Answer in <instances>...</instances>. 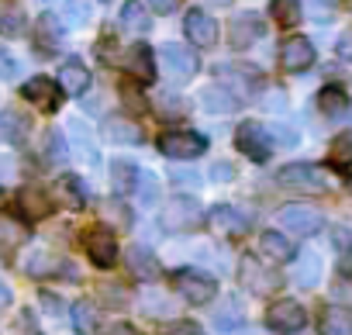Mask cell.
Instances as JSON below:
<instances>
[{
    "label": "cell",
    "mask_w": 352,
    "mask_h": 335,
    "mask_svg": "<svg viewBox=\"0 0 352 335\" xmlns=\"http://www.w3.org/2000/svg\"><path fill=\"white\" fill-rule=\"evenodd\" d=\"M201 218H204V208H201L197 197L176 194V197H169V201L162 204V211H159V228L169 232V235H184V232H194V228L201 225Z\"/></svg>",
    "instance_id": "cell-1"
},
{
    "label": "cell",
    "mask_w": 352,
    "mask_h": 335,
    "mask_svg": "<svg viewBox=\"0 0 352 335\" xmlns=\"http://www.w3.org/2000/svg\"><path fill=\"white\" fill-rule=\"evenodd\" d=\"M159 152L166 159L187 162V159H197V155L208 152V138L201 131H190V128H173V131H162L159 135Z\"/></svg>",
    "instance_id": "cell-2"
},
{
    "label": "cell",
    "mask_w": 352,
    "mask_h": 335,
    "mask_svg": "<svg viewBox=\"0 0 352 335\" xmlns=\"http://www.w3.org/2000/svg\"><path fill=\"white\" fill-rule=\"evenodd\" d=\"M159 59H162V69H166V80H169V83H187V80H194L197 69H201L197 52L187 49V45H180V42H166V45L159 49Z\"/></svg>",
    "instance_id": "cell-3"
},
{
    "label": "cell",
    "mask_w": 352,
    "mask_h": 335,
    "mask_svg": "<svg viewBox=\"0 0 352 335\" xmlns=\"http://www.w3.org/2000/svg\"><path fill=\"white\" fill-rule=\"evenodd\" d=\"M173 290L180 294L184 301H190V304H208V301L218 297V280L201 273V270H194V266H184V270L173 273Z\"/></svg>",
    "instance_id": "cell-4"
},
{
    "label": "cell",
    "mask_w": 352,
    "mask_h": 335,
    "mask_svg": "<svg viewBox=\"0 0 352 335\" xmlns=\"http://www.w3.org/2000/svg\"><path fill=\"white\" fill-rule=\"evenodd\" d=\"M235 149L252 162H266L273 155V135L259 121H242L235 128Z\"/></svg>",
    "instance_id": "cell-5"
},
{
    "label": "cell",
    "mask_w": 352,
    "mask_h": 335,
    "mask_svg": "<svg viewBox=\"0 0 352 335\" xmlns=\"http://www.w3.org/2000/svg\"><path fill=\"white\" fill-rule=\"evenodd\" d=\"M239 280H242V287H245L249 294H256V297H270V294L280 290V273L270 270V266H263L256 256H245V259L239 263Z\"/></svg>",
    "instance_id": "cell-6"
},
{
    "label": "cell",
    "mask_w": 352,
    "mask_h": 335,
    "mask_svg": "<svg viewBox=\"0 0 352 335\" xmlns=\"http://www.w3.org/2000/svg\"><path fill=\"white\" fill-rule=\"evenodd\" d=\"M276 180L287 191H307V194H321L328 187L324 173L318 170V166H311V162H290V166H283V170L276 173Z\"/></svg>",
    "instance_id": "cell-7"
},
{
    "label": "cell",
    "mask_w": 352,
    "mask_h": 335,
    "mask_svg": "<svg viewBox=\"0 0 352 335\" xmlns=\"http://www.w3.org/2000/svg\"><path fill=\"white\" fill-rule=\"evenodd\" d=\"M83 249L90 256V263L97 270H111L118 263V239L107 225H94L87 235H83Z\"/></svg>",
    "instance_id": "cell-8"
},
{
    "label": "cell",
    "mask_w": 352,
    "mask_h": 335,
    "mask_svg": "<svg viewBox=\"0 0 352 335\" xmlns=\"http://www.w3.org/2000/svg\"><path fill=\"white\" fill-rule=\"evenodd\" d=\"M266 35V21L256 14V11H239L232 21H228V45L232 49H252L259 39Z\"/></svg>",
    "instance_id": "cell-9"
},
{
    "label": "cell",
    "mask_w": 352,
    "mask_h": 335,
    "mask_svg": "<svg viewBox=\"0 0 352 335\" xmlns=\"http://www.w3.org/2000/svg\"><path fill=\"white\" fill-rule=\"evenodd\" d=\"M266 325H270L276 335H297V332L307 325V311H304L297 301L283 297V301L270 304V311H266Z\"/></svg>",
    "instance_id": "cell-10"
},
{
    "label": "cell",
    "mask_w": 352,
    "mask_h": 335,
    "mask_svg": "<svg viewBox=\"0 0 352 335\" xmlns=\"http://www.w3.org/2000/svg\"><path fill=\"white\" fill-rule=\"evenodd\" d=\"M280 225H283L287 232L307 239V235L321 232L324 218H321V211L311 208V204H283V208H280Z\"/></svg>",
    "instance_id": "cell-11"
},
{
    "label": "cell",
    "mask_w": 352,
    "mask_h": 335,
    "mask_svg": "<svg viewBox=\"0 0 352 335\" xmlns=\"http://www.w3.org/2000/svg\"><path fill=\"white\" fill-rule=\"evenodd\" d=\"M208 225L221 239H239V235L249 232V215H242L235 204H214L211 215H208Z\"/></svg>",
    "instance_id": "cell-12"
},
{
    "label": "cell",
    "mask_w": 352,
    "mask_h": 335,
    "mask_svg": "<svg viewBox=\"0 0 352 335\" xmlns=\"http://www.w3.org/2000/svg\"><path fill=\"white\" fill-rule=\"evenodd\" d=\"M21 97L42 111H59L63 107V87L52 80V76H32L25 87H21Z\"/></svg>",
    "instance_id": "cell-13"
},
{
    "label": "cell",
    "mask_w": 352,
    "mask_h": 335,
    "mask_svg": "<svg viewBox=\"0 0 352 335\" xmlns=\"http://www.w3.org/2000/svg\"><path fill=\"white\" fill-rule=\"evenodd\" d=\"M314 45H311V39H304V35H294V39H287L283 45H280V66L287 69V73H304V69H311L314 66Z\"/></svg>",
    "instance_id": "cell-14"
},
{
    "label": "cell",
    "mask_w": 352,
    "mask_h": 335,
    "mask_svg": "<svg viewBox=\"0 0 352 335\" xmlns=\"http://www.w3.org/2000/svg\"><path fill=\"white\" fill-rule=\"evenodd\" d=\"M184 32L197 49H214L218 45V21L208 11H187L184 18Z\"/></svg>",
    "instance_id": "cell-15"
},
{
    "label": "cell",
    "mask_w": 352,
    "mask_h": 335,
    "mask_svg": "<svg viewBox=\"0 0 352 335\" xmlns=\"http://www.w3.org/2000/svg\"><path fill=\"white\" fill-rule=\"evenodd\" d=\"M218 76H221V87H232L235 83L242 97L245 94H256L263 87V73L256 66H235V63H228V66H218Z\"/></svg>",
    "instance_id": "cell-16"
},
{
    "label": "cell",
    "mask_w": 352,
    "mask_h": 335,
    "mask_svg": "<svg viewBox=\"0 0 352 335\" xmlns=\"http://www.w3.org/2000/svg\"><path fill=\"white\" fill-rule=\"evenodd\" d=\"M128 270H131V277H138L145 283H152V280L162 277V263L155 259V252L148 246H131L128 249Z\"/></svg>",
    "instance_id": "cell-17"
},
{
    "label": "cell",
    "mask_w": 352,
    "mask_h": 335,
    "mask_svg": "<svg viewBox=\"0 0 352 335\" xmlns=\"http://www.w3.org/2000/svg\"><path fill=\"white\" fill-rule=\"evenodd\" d=\"M32 39H35L38 56H52V52H59V45H63V25H59L52 14H42V18L35 21Z\"/></svg>",
    "instance_id": "cell-18"
},
{
    "label": "cell",
    "mask_w": 352,
    "mask_h": 335,
    "mask_svg": "<svg viewBox=\"0 0 352 335\" xmlns=\"http://www.w3.org/2000/svg\"><path fill=\"white\" fill-rule=\"evenodd\" d=\"M59 87L63 94H76V97L90 90V69L83 66V59H66L59 66Z\"/></svg>",
    "instance_id": "cell-19"
},
{
    "label": "cell",
    "mask_w": 352,
    "mask_h": 335,
    "mask_svg": "<svg viewBox=\"0 0 352 335\" xmlns=\"http://www.w3.org/2000/svg\"><path fill=\"white\" fill-rule=\"evenodd\" d=\"M18 204H21V211H25L32 221H42V218H49V215H52V194H49L45 187H35V184L21 187Z\"/></svg>",
    "instance_id": "cell-20"
},
{
    "label": "cell",
    "mask_w": 352,
    "mask_h": 335,
    "mask_svg": "<svg viewBox=\"0 0 352 335\" xmlns=\"http://www.w3.org/2000/svg\"><path fill=\"white\" fill-rule=\"evenodd\" d=\"M138 180H142V170L128 159H111V187L118 197L124 194H135L138 191Z\"/></svg>",
    "instance_id": "cell-21"
},
{
    "label": "cell",
    "mask_w": 352,
    "mask_h": 335,
    "mask_svg": "<svg viewBox=\"0 0 352 335\" xmlns=\"http://www.w3.org/2000/svg\"><path fill=\"white\" fill-rule=\"evenodd\" d=\"M201 104H204V111H211V114H232V111H239V94H232V90L221 87V83H211V87L201 90Z\"/></svg>",
    "instance_id": "cell-22"
},
{
    "label": "cell",
    "mask_w": 352,
    "mask_h": 335,
    "mask_svg": "<svg viewBox=\"0 0 352 335\" xmlns=\"http://www.w3.org/2000/svg\"><path fill=\"white\" fill-rule=\"evenodd\" d=\"M104 138H111L114 145H138L142 142V125L131 118H107L104 121Z\"/></svg>",
    "instance_id": "cell-23"
},
{
    "label": "cell",
    "mask_w": 352,
    "mask_h": 335,
    "mask_svg": "<svg viewBox=\"0 0 352 335\" xmlns=\"http://www.w3.org/2000/svg\"><path fill=\"white\" fill-rule=\"evenodd\" d=\"M128 73L135 80H142V83H152L155 80V56H152V49L145 42H138V45L128 49Z\"/></svg>",
    "instance_id": "cell-24"
},
{
    "label": "cell",
    "mask_w": 352,
    "mask_h": 335,
    "mask_svg": "<svg viewBox=\"0 0 352 335\" xmlns=\"http://www.w3.org/2000/svg\"><path fill=\"white\" fill-rule=\"evenodd\" d=\"M56 197H59L69 211H80V208L87 204V184H83V177H76V173L59 177V184H56Z\"/></svg>",
    "instance_id": "cell-25"
},
{
    "label": "cell",
    "mask_w": 352,
    "mask_h": 335,
    "mask_svg": "<svg viewBox=\"0 0 352 335\" xmlns=\"http://www.w3.org/2000/svg\"><path fill=\"white\" fill-rule=\"evenodd\" d=\"M318 328H321V335H352V311L342 304H328L321 311Z\"/></svg>",
    "instance_id": "cell-26"
},
{
    "label": "cell",
    "mask_w": 352,
    "mask_h": 335,
    "mask_svg": "<svg viewBox=\"0 0 352 335\" xmlns=\"http://www.w3.org/2000/svg\"><path fill=\"white\" fill-rule=\"evenodd\" d=\"M259 252L266 256V259H273V263H287L290 256H294V246H290V239L287 235H280V232H263L259 235Z\"/></svg>",
    "instance_id": "cell-27"
},
{
    "label": "cell",
    "mask_w": 352,
    "mask_h": 335,
    "mask_svg": "<svg viewBox=\"0 0 352 335\" xmlns=\"http://www.w3.org/2000/svg\"><path fill=\"white\" fill-rule=\"evenodd\" d=\"M0 131H4V138H11L14 145H21L32 135V121L21 111H4V114H0Z\"/></svg>",
    "instance_id": "cell-28"
},
{
    "label": "cell",
    "mask_w": 352,
    "mask_h": 335,
    "mask_svg": "<svg viewBox=\"0 0 352 335\" xmlns=\"http://www.w3.org/2000/svg\"><path fill=\"white\" fill-rule=\"evenodd\" d=\"M121 28H124V32H135V35H145V32L152 28L145 4H138V0H128V4L121 8Z\"/></svg>",
    "instance_id": "cell-29"
},
{
    "label": "cell",
    "mask_w": 352,
    "mask_h": 335,
    "mask_svg": "<svg viewBox=\"0 0 352 335\" xmlns=\"http://www.w3.org/2000/svg\"><path fill=\"white\" fill-rule=\"evenodd\" d=\"M294 280H297V283H300L304 290L318 287V280H321V256H318V252H304V256L297 259Z\"/></svg>",
    "instance_id": "cell-30"
},
{
    "label": "cell",
    "mask_w": 352,
    "mask_h": 335,
    "mask_svg": "<svg viewBox=\"0 0 352 335\" xmlns=\"http://www.w3.org/2000/svg\"><path fill=\"white\" fill-rule=\"evenodd\" d=\"M69 314H73V328H76V335H97V321H100V314H97V307H94L90 301H76Z\"/></svg>",
    "instance_id": "cell-31"
},
{
    "label": "cell",
    "mask_w": 352,
    "mask_h": 335,
    "mask_svg": "<svg viewBox=\"0 0 352 335\" xmlns=\"http://www.w3.org/2000/svg\"><path fill=\"white\" fill-rule=\"evenodd\" d=\"M300 11H304L300 0H270V14H273V21L283 25V28H294V25L300 21Z\"/></svg>",
    "instance_id": "cell-32"
},
{
    "label": "cell",
    "mask_w": 352,
    "mask_h": 335,
    "mask_svg": "<svg viewBox=\"0 0 352 335\" xmlns=\"http://www.w3.org/2000/svg\"><path fill=\"white\" fill-rule=\"evenodd\" d=\"M318 107H321L324 114L338 118V114L349 111V94H345L342 87H324V90L318 94Z\"/></svg>",
    "instance_id": "cell-33"
},
{
    "label": "cell",
    "mask_w": 352,
    "mask_h": 335,
    "mask_svg": "<svg viewBox=\"0 0 352 335\" xmlns=\"http://www.w3.org/2000/svg\"><path fill=\"white\" fill-rule=\"evenodd\" d=\"M28 32V18L21 8H4L0 11V35H8V39H18Z\"/></svg>",
    "instance_id": "cell-34"
},
{
    "label": "cell",
    "mask_w": 352,
    "mask_h": 335,
    "mask_svg": "<svg viewBox=\"0 0 352 335\" xmlns=\"http://www.w3.org/2000/svg\"><path fill=\"white\" fill-rule=\"evenodd\" d=\"M90 18H94V8L87 0H66L59 21H66V28H83V25H90Z\"/></svg>",
    "instance_id": "cell-35"
},
{
    "label": "cell",
    "mask_w": 352,
    "mask_h": 335,
    "mask_svg": "<svg viewBox=\"0 0 352 335\" xmlns=\"http://www.w3.org/2000/svg\"><path fill=\"white\" fill-rule=\"evenodd\" d=\"M328 155H331V162H338V166H352V131H338V135L331 138Z\"/></svg>",
    "instance_id": "cell-36"
},
{
    "label": "cell",
    "mask_w": 352,
    "mask_h": 335,
    "mask_svg": "<svg viewBox=\"0 0 352 335\" xmlns=\"http://www.w3.org/2000/svg\"><path fill=\"white\" fill-rule=\"evenodd\" d=\"M45 159L52 166H59V162L69 159V145H66V135L63 131H49V138H45Z\"/></svg>",
    "instance_id": "cell-37"
},
{
    "label": "cell",
    "mask_w": 352,
    "mask_h": 335,
    "mask_svg": "<svg viewBox=\"0 0 352 335\" xmlns=\"http://www.w3.org/2000/svg\"><path fill=\"white\" fill-rule=\"evenodd\" d=\"M69 128H73V145H76V152H87V162H97V159H100V152H97L94 138L87 135V128H83L80 121H73Z\"/></svg>",
    "instance_id": "cell-38"
},
{
    "label": "cell",
    "mask_w": 352,
    "mask_h": 335,
    "mask_svg": "<svg viewBox=\"0 0 352 335\" xmlns=\"http://www.w3.org/2000/svg\"><path fill=\"white\" fill-rule=\"evenodd\" d=\"M21 239H25L21 225H14V221H4V218H0V252H11V249H14Z\"/></svg>",
    "instance_id": "cell-39"
},
{
    "label": "cell",
    "mask_w": 352,
    "mask_h": 335,
    "mask_svg": "<svg viewBox=\"0 0 352 335\" xmlns=\"http://www.w3.org/2000/svg\"><path fill=\"white\" fill-rule=\"evenodd\" d=\"M159 335H204V332H201L197 321H173V325H166Z\"/></svg>",
    "instance_id": "cell-40"
},
{
    "label": "cell",
    "mask_w": 352,
    "mask_h": 335,
    "mask_svg": "<svg viewBox=\"0 0 352 335\" xmlns=\"http://www.w3.org/2000/svg\"><path fill=\"white\" fill-rule=\"evenodd\" d=\"M155 197H159V180H155L152 173H142V201L152 204Z\"/></svg>",
    "instance_id": "cell-41"
},
{
    "label": "cell",
    "mask_w": 352,
    "mask_h": 335,
    "mask_svg": "<svg viewBox=\"0 0 352 335\" xmlns=\"http://www.w3.org/2000/svg\"><path fill=\"white\" fill-rule=\"evenodd\" d=\"M49 270H52V259H49V256L38 252V256L28 259V273H32V277H42V273H49Z\"/></svg>",
    "instance_id": "cell-42"
},
{
    "label": "cell",
    "mask_w": 352,
    "mask_h": 335,
    "mask_svg": "<svg viewBox=\"0 0 352 335\" xmlns=\"http://www.w3.org/2000/svg\"><path fill=\"white\" fill-rule=\"evenodd\" d=\"M211 180H218V184L221 180H235V166L232 162H214L211 166Z\"/></svg>",
    "instance_id": "cell-43"
},
{
    "label": "cell",
    "mask_w": 352,
    "mask_h": 335,
    "mask_svg": "<svg viewBox=\"0 0 352 335\" xmlns=\"http://www.w3.org/2000/svg\"><path fill=\"white\" fill-rule=\"evenodd\" d=\"M121 97L128 100V107H138V111L145 107V97H142V94H135V83H121Z\"/></svg>",
    "instance_id": "cell-44"
},
{
    "label": "cell",
    "mask_w": 352,
    "mask_h": 335,
    "mask_svg": "<svg viewBox=\"0 0 352 335\" xmlns=\"http://www.w3.org/2000/svg\"><path fill=\"white\" fill-rule=\"evenodd\" d=\"M100 294H104V301H107V304H114V307H121V304H124V290H121V287H114V283H111V287H100Z\"/></svg>",
    "instance_id": "cell-45"
},
{
    "label": "cell",
    "mask_w": 352,
    "mask_h": 335,
    "mask_svg": "<svg viewBox=\"0 0 352 335\" xmlns=\"http://www.w3.org/2000/svg\"><path fill=\"white\" fill-rule=\"evenodd\" d=\"M338 56H342L345 63H352V28L338 35Z\"/></svg>",
    "instance_id": "cell-46"
},
{
    "label": "cell",
    "mask_w": 352,
    "mask_h": 335,
    "mask_svg": "<svg viewBox=\"0 0 352 335\" xmlns=\"http://www.w3.org/2000/svg\"><path fill=\"white\" fill-rule=\"evenodd\" d=\"M145 4L152 11H159V14H173L176 8H180V0H145Z\"/></svg>",
    "instance_id": "cell-47"
},
{
    "label": "cell",
    "mask_w": 352,
    "mask_h": 335,
    "mask_svg": "<svg viewBox=\"0 0 352 335\" xmlns=\"http://www.w3.org/2000/svg\"><path fill=\"white\" fill-rule=\"evenodd\" d=\"M232 325H239V304H228V311L218 314V328H232Z\"/></svg>",
    "instance_id": "cell-48"
},
{
    "label": "cell",
    "mask_w": 352,
    "mask_h": 335,
    "mask_svg": "<svg viewBox=\"0 0 352 335\" xmlns=\"http://www.w3.org/2000/svg\"><path fill=\"white\" fill-rule=\"evenodd\" d=\"M107 335H142L135 325H128V321H118V325H111V332Z\"/></svg>",
    "instance_id": "cell-49"
},
{
    "label": "cell",
    "mask_w": 352,
    "mask_h": 335,
    "mask_svg": "<svg viewBox=\"0 0 352 335\" xmlns=\"http://www.w3.org/2000/svg\"><path fill=\"white\" fill-rule=\"evenodd\" d=\"M173 180L176 184H187V187H197V173L190 177V173H173Z\"/></svg>",
    "instance_id": "cell-50"
},
{
    "label": "cell",
    "mask_w": 352,
    "mask_h": 335,
    "mask_svg": "<svg viewBox=\"0 0 352 335\" xmlns=\"http://www.w3.org/2000/svg\"><path fill=\"white\" fill-rule=\"evenodd\" d=\"M11 297H14V294H11V287H8L4 280H0V307H8V304H11Z\"/></svg>",
    "instance_id": "cell-51"
},
{
    "label": "cell",
    "mask_w": 352,
    "mask_h": 335,
    "mask_svg": "<svg viewBox=\"0 0 352 335\" xmlns=\"http://www.w3.org/2000/svg\"><path fill=\"white\" fill-rule=\"evenodd\" d=\"M0 69H4V73H14V63H11L4 52H0Z\"/></svg>",
    "instance_id": "cell-52"
},
{
    "label": "cell",
    "mask_w": 352,
    "mask_h": 335,
    "mask_svg": "<svg viewBox=\"0 0 352 335\" xmlns=\"http://www.w3.org/2000/svg\"><path fill=\"white\" fill-rule=\"evenodd\" d=\"M242 335H266V332H256V328H249V332H242Z\"/></svg>",
    "instance_id": "cell-53"
},
{
    "label": "cell",
    "mask_w": 352,
    "mask_h": 335,
    "mask_svg": "<svg viewBox=\"0 0 352 335\" xmlns=\"http://www.w3.org/2000/svg\"><path fill=\"white\" fill-rule=\"evenodd\" d=\"M345 187H349V194H352V177H349V180H345Z\"/></svg>",
    "instance_id": "cell-54"
},
{
    "label": "cell",
    "mask_w": 352,
    "mask_h": 335,
    "mask_svg": "<svg viewBox=\"0 0 352 335\" xmlns=\"http://www.w3.org/2000/svg\"><path fill=\"white\" fill-rule=\"evenodd\" d=\"M0 204H4V187H0Z\"/></svg>",
    "instance_id": "cell-55"
}]
</instances>
